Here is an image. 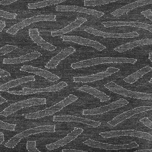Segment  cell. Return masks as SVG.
Segmentation results:
<instances>
[{
  "mask_svg": "<svg viewBox=\"0 0 152 152\" xmlns=\"http://www.w3.org/2000/svg\"><path fill=\"white\" fill-rule=\"evenodd\" d=\"M137 60L134 58H111L102 57L93 58L80 61L71 64V67L73 69H79L83 67H89L100 64L110 63L132 64H135Z\"/></svg>",
  "mask_w": 152,
  "mask_h": 152,
  "instance_id": "obj_1",
  "label": "cell"
},
{
  "mask_svg": "<svg viewBox=\"0 0 152 152\" xmlns=\"http://www.w3.org/2000/svg\"><path fill=\"white\" fill-rule=\"evenodd\" d=\"M56 16L54 15H39L23 20L16 23L6 30V32L11 35H15L20 30L22 29L31 23L39 21H56Z\"/></svg>",
  "mask_w": 152,
  "mask_h": 152,
  "instance_id": "obj_2",
  "label": "cell"
},
{
  "mask_svg": "<svg viewBox=\"0 0 152 152\" xmlns=\"http://www.w3.org/2000/svg\"><path fill=\"white\" fill-rule=\"evenodd\" d=\"M46 98H32L12 104L0 113V115L7 117L18 110L31 106L46 104Z\"/></svg>",
  "mask_w": 152,
  "mask_h": 152,
  "instance_id": "obj_3",
  "label": "cell"
},
{
  "mask_svg": "<svg viewBox=\"0 0 152 152\" xmlns=\"http://www.w3.org/2000/svg\"><path fill=\"white\" fill-rule=\"evenodd\" d=\"M104 86L106 88L112 92L119 94L124 96L130 97V98L141 99L142 100L152 99V94L129 91L113 81L107 83L105 84Z\"/></svg>",
  "mask_w": 152,
  "mask_h": 152,
  "instance_id": "obj_4",
  "label": "cell"
},
{
  "mask_svg": "<svg viewBox=\"0 0 152 152\" xmlns=\"http://www.w3.org/2000/svg\"><path fill=\"white\" fill-rule=\"evenodd\" d=\"M67 83L64 81L59 83L58 84L53 86L47 87L46 88H40V89H31V88H23L21 91H7V92L12 94L17 95H26L38 93L50 92L59 91L63 88L67 87Z\"/></svg>",
  "mask_w": 152,
  "mask_h": 152,
  "instance_id": "obj_5",
  "label": "cell"
},
{
  "mask_svg": "<svg viewBox=\"0 0 152 152\" xmlns=\"http://www.w3.org/2000/svg\"><path fill=\"white\" fill-rule=\"evenodd\" d=\"M129 103V102L126 99H120L107 105L92 109L84 110H83L82 114L83 115H95L103 114L110 110L127 105Z\"/></svg>",
  "mask_w": 152,
  "mask_h": 152,
  "instance_id": "obj_6",
  "label": "cell"
},
{
  "mask_svg": "<svg viewBox=\"0 0 152 152\" xmlns=\"http://www.w3.org/2000/svg\"><path fill=\"white\" fill-rule=\"evenodd\" d=\"M83 143L88 146L94 148H100L107 150H120L125 149H131L138 147L139 145L136 142H133L128 144L123 145H113L103 143L97 141L88 139L83 142Z\"/></svg>",
  "mask_w": 152,
  "mask_h": 152,
  "instance_id": "obj_7",
  "label": "cell"
},
{
  "mask_svg": "<svg viewBox=\"0 0 152 152\" xmlns=\"http://www.w3.org/2000/svg\"><path fill=\"white\" fill-rule=\"evenodd\" d=\"M119 71H120L119 68L109 67L104 72H99L96 74L84 77H74L73 78V81L75 83H88L102 80Z\"/></svg>",
  "mask_w": 152,
  "mask_h": 152,
  "instance_id": "obj_8",
  "label": "cell"
},
{
  "mask_svg": "<svg viewBox=\"0 0 152 152\" xmlns=\"http://www.w3.org/2000/svg\"><path fill=\"white\" fill-rule=\"evenodd\" d=\"M61 38L63 41L71 42L81 45L92 47L99 51H102L106 48V47L96 41L90 40L81 37L76 36H61Z\"/></svg>",
  "mask_w": 152,
  "mask_h": 152,
  "instance_id": "obj_9",
  "label": "cell"
},
{
  "mask_svg": "<svg viewBox=\"0 0 152 152\" xmlns=\"http://www.w3.org/2000/svg\"><path fill=\"white\" fill-rule=\"evenodd\" d=\"M152 109V106H140V107H137L128 111L125 112L121 114L118 115L111 121L108 122L107 124L111 126H115L120 123L134 116L136 114L149 111V110H151Z\"/></svg>",
  "mask_w": 152,
  "mask_h": 152,
  "instance_id": "obj_10",
  "label": "cell"
},
{
  "mask_svg": "<svg viewBox=\"0 0 152 152\" xmlns=\"http://www.w3.org/2000/svg\"><path fill=\"white\" fill-rule=\"evenodd\" d=\"M83 132V129L82 128L75 127L71 133L68 134L64 138L59 140L56 142L48 144L46 146V147L48 150L50 151L58 149L61 146H63L68 144L70 142L75 139Z\"/></svg>",
  "mask_w": 152,
  "mask_h": 152,
  "instance_id": "obj_11",
  "label": "cell"
},
{
  "mask_svg": "<svg viewBox=\"0 0 152 152\" xmlns=\"http://www.w3.org/2000/svg\"><path fill=\"white\" fill-rule=\"evenodd\" d=\"M20 71L32 73L37 75L41 76L51 82L58 81L61 79L59 76L52 74L50 71L43 70L38 67H34L32 66L24 65L20 67Z\"/></svg>",
  "mask_w": 152,
  "mask_h": 152,
  "instance_id": "obj_12",
  "label": "cell"
},
{
  "mask_svg": "<svg viewBox=\"0 0 152 152\" xmlns=\"http://www.w3.org/2000/svg\"><path fill=\"white\" fill-rule=\"evenodd\" d=\"M84 31L94 35L102 37L104 38H134L140 35L136 31L130 32L126 33L112 34L102 31L93 28H88L85 29Z\"/></svg>",
  "mask_w": 152,
  "mask_h": 152,
  "instance_id": "obj_13",
  "label": "cell"
},
{
  "mask_svg": "<svg viewBox=\"0 0 152 152\" xmlns=\"http://www.w3.org/2000/svg\"><path fill=\"white\" fill-rule=\"evenodd\" d=\"M56 10L58 12H77L79 13H84L91 15L97 18L102 17L104 15V12H99L93 9H88L84 7H80L77 6H57L56 7Z\"/></svg>",
  "mask_w": 152,
  "mask_h": 152,
  "instance_id": "obj_14",
  "label": "cell"
},
{
  "mask_svg": "<svg viewBox=\"0 0 152 152\" xmlns=\"http://www.w3.org/2000/svg\"><path fill=\"white\" fill-rule=\"evenodd\" d=\"M76 49L72 47L65 48L61 50L58 53L51 58V59L47 63L45 67L48 69H55L61 61L66 58L67 57L75 53Z\"/></svg>",
  "mask_w": 152,
  "mask_h": 152,
  "instance_id": "obj_15",
  "label": "cell"
},
{
  "mask_svg": "<svg viewBox=\"0 0 152 152\" xmlns=\"http://www.w3.org/2000/svg\"><path fill=\"white\" fill-rule=\"evenodd\" d=\"M54 122H75L86 124L94 127H97L101 125L100 122L92 121L87 118L75 117L74 116H55L53 117Z\"/></svg>",
  "mask_w": 152,
  "mask_h": 152,
  "instance_id": "obj_16",
  "label": "cell"
},
{
  "mask_svg": "<svg viewBox=\"0 0 152 152\" xmlns=\"http://www.w3.org/2000/svg\"><path fill=\"white\" fill-rule=\"evenodd\" d=\"M29 35L32 41L37 45L41 47L43 49L52 51L57 48V47L47 42L40 36L38 29H30L29 30Z\"/></svg>",
  "mask_w": 152,
  "mask_h": 152,
  "instance_id": "obj_17",
  "label": "cell"
},
{
  "mask_svg": "<svg viewBox=\"0 0 152 152\" xmlns=\"http://www.w3.org/2000/svg\"><path fill=\"white\" fill-rule=\"evenodd\" d=\"M152 0H138L132 3L129 4L112 12L111 15L115 17H118L124 14H127L131 10H134L140 7L151 4Z\"/></svg>",
  "mask_w": 152,
  "mask_h": 152,
  "instance_id": "obj_18",
  "label": "cell"
},
{
  "mask_svg": "<svg viewBox=\"0 0 152 152\" xmlns=\"http://www.w3.org/2000/svg\"><path fill=\"white\" fill-rule=\"evenodd\" d=\"M102 24L105 28H112L114 27H121V26H130L135 28H140L148 30L152 32V24L138 22H124V21H107L102 22Z\"/></svg>",
  "mask_w": 152,
  "mask_h": 152,
  "instance_id": "obj_19",
  "label": "cell"
},
{
  "mask_svg": "<svg viewBox=\"0 0 152 152\" xmlns=\"http://www.w3.org/2000/svg\"><path fill=\"white\" fill-rule=\"evenodd\" d=\"M56 126L55 125H45L34 127L27 129L23 132L16 134L18 137L22 139L31 135L41 133H54Z\"/></svg>",
  "mask_w": 152,
  "mask_h": 152,
  "instance_id": "obj_20",
  "label": "cell"
},
{
  "mask_svg": "<svg viewBox=\"0 0 152 152\" xmlns=\"http://www.w3.org/2000/svg\"><path fill=\"white\" fill-rule=\"evenodd\" d=\"M87 21L88 20L86 18H78L75 21L71 22L70 24L63 28L57 30V31H52L51 32V35L52 37H55L57 36L62 35L68 33L71 31L77 28Z\"/></svg>",
  "mask_w": 152,
  "mask_h": 152,
  "instance_id": "obj_21",
  "label": "cell"
},
{
  "mask_svg": "<svg viewBox=\"0 0 152 152\" xmlns=\"http://www.w3.org/2000/svg\"><path fill=\"white\" fill-rule=\"evenodd\" d=\"M41 56V53L39 52H32L23 56L13 58H5L3 61V63L6 64H14L22 63L25 62L29 61L38 58Z\"/></svg>",
  "mask_w": 152,
  "mask_h": 152,
  "instance_id": "obj_22",
  "label": "cell"
},
{
  "mask_svg": "<svg viewBox=\"0 0 152 152\" xmlns=\"http://www.w3.org/2000/svg\"><path fill=\"white\" fill-rule=\"evenodd\" d=\"M152 39L146 38V39H141L140 40H138L130 42L126 44H124L121 45L116 47L114 48V50L119 53H123L125 51H127L129 50L134 48L140 46L146 45H152Z\"/></svg>",
  "mask_w": 152,
  "mask_h": 152,
  "instance_id": "obj_23",
  "label": "cell"
},
{
  "mask_svg": "<svg viewBox=\"0 0 152 152\" xmlns=\"http://www.w3.org/2000/svg\"><path fill=\"white\" fill-rule=\"evenodd\" d=\"M35 80V77L34 76L22 77L14 80H10L8 82L0 86V91H5L10 88L17 87L19 85H20L23 83L31 82V81H34Z\"/></svg>",
  "mask_w": 152,
  "mask_h": 152,
  "instance_id": "obj_24",
  "label": "cell"
},
{
  "mask_svg": "<svg viewBox=\"0 0 152 152\" xmlns=\"http://www.w3.org/2000/svg\"><path fill=\"white\" fill-rule=\"evenodd\" d=\"M78 90L94 96L96 98L100 99V102L102 103L107 102L111 99L110 96L106 94L105 93L88 85H84L82 87H80L78 89Z\"/></svg>",
  "mask_w": 152,
  "mask_h": 152,
  "instance_id": "obj_25",
  "label": "cell"
},
{
  "mask_svg": "<svg viewBox=\"0 0 152 152\" xmlns=\"http://www.w3.org/2000/svg\"><path fill=\"white\" fill-rule=\"evenodd\" d=\"M61 111L60 110L56 108L53 106L49 108H47L45 109L41 110V111L36 112L35 113H28V114H23V117L26 119H37L46 116H50L53 115L56 113Z\"/></svg>",
  "mask_w": 152,
  "mask_h": 152,
  "instance_id": "obj_26",
  "label": "cell"
},
{
  "mask_svg": "<svg viewBox=\"0 0 152 152\" xmlns=\"http://www.w3.org/2000/svg\"><path fill=\"white\" fill-rule=\"evenodd\" d=\"M152 70V68L149 66H146L140 70H137L132 75L127 76L124 79V80L129 84L134 83L142 77L144 75Z\"/></svg>",
  "mask_w": 152,
  "mask_h": 152,
  "instance_id": "obj_27",
  "label": "cell"
},
{
  "mask_svg": "<svg viewBox=\"0 0 152 152\" xmlns=\"http://www.w3.org/2000/svg\"><path fill=\"white\" fill-rule=\"evenodd\" d=\"M66 0H45L34 3L28 4V7L29 9H37L46 7L50 5H56L65 1Z\"/></svg>",
  "mask_w": 152,
  "mask_h": 152,
  "instance_id": "obj_28",
  "label": "cell"
},
{
  "mask_svg": "<svg viewBox=\"0 0 152 152\" xmlns=\"http://www.w3.org/2000/svg\"><path fill=\"white\" fill-rule=\"evenodd\" d=\"M134 129L125 130H115L109 132H102L99 134V135L104 138H109L113 137H121V136H131V133Z\"/></svg>",
  "mask_w": 152,
  "mask_h": 152,
  "instance_id": "obj_29",
  "label": "cell"
},
{
  "mask_svg": "<svg viewBox=\"0 0 152 152\" xmlns=\"http://www.w3.org/2000/svg\"><path fill=\"white\" fill-rule=\"evenodd\" d=\"M77 99L78 97L77 96L71 94L67 97H65L64 99H63L61 101H60L53 106L56 108L58 109L61 110L64 107L69 105L73 102H75Z\"/></svg>",
  "mask_w": 152,
  "mask_h": 152,
  "instance_id": "obj_30",
  "label": "cell"
},
{
  "mask_svg": "<svg viewBox=\"0 0 152 152\" xmlns=\"http://www.w3.org/2000/svg\"><path fill=\"white\" fill-rule=\"evenodd\" d=\"M120 1L122 0H84V5L86 6H100Z\"/></svg>",
  "mask_w": 152,
  "mask_h": 152,
  "instance_id": "obj_31",
  "label": "cell"
},
{
  "mask_svg": "<svg viewBox=\"0 0 152 152\" xmlns=\"http://www.w3.org/2000/svg\"><path fill=\"white\" fill-rule=\"evenodd\" d=\"M131 137H137L151 141L152 140V136L151 134L146 132H142V131H137L134 129L131 133Z\"/></svg>",
  "mask_w": 152,
  "mask_h": 152,
  "instance_id": "obj_32",
  "label": "cell"
},
{
  "mask_svg": "<svg viewBox=\"0 0 152 152\" xmlns=\"http://www.w3.org/2000/svg\"><path fill=\"white\" fill-rule=\"evenodd\" d=\"M21 140V139L18 137L16 135H15L6 142L4 146L7 148H14L16 146Z\"/></svg>",
  "mask_w": 152,
  "mask_h": 152,
  "instance_id": "obj_33",
  "label": "cell"
},
{
  "mask_svg": "<svg viewBox=\"0 0 152 152\" xmlns=\"http://www.w3.org/2000/svg\"><path fill=\"white\" fill-rule=\"evenodd\" d=\"M18 47L12 45H6L0 48V57L3 56L9 53L12 52L15 50Z\"/></svg>",
  "mask_w": 152,
  "mask_h": 152,
  "instance_id": "obj_34",
  "label": "cell"
},
{
  "mask_svg": "<svg viewBox=\"0 0 152 152\" xmlns=\"http://www.w3.org/2000/svg\"><path fill=\"white\" fill-rule=\"evenodd\" d=\"M26 148L28 151L29 152H41L36 147L35 141H28L26 143Z\"/></svg>",
  "mask_w": 152,
  "mask_h": 152,
  "instance_id": "obj_35",
  "label": "cell"
},
{
  "mask_svg": "<svg viewBox=\"0 0 152 152\" xmlns=\"http://www.w3.org/2000/svg\"><path fill=\"white\" fill-rule=\"evenodd\" d=\"M17 17V14L15 13L6 12L0 9V17L8 19H15Z\"/></svg>",
  "mask_w": 152,
  "mask_h": 152,
  "instance_id": "obj_36",
  "label": "cell"
},
{
  "mask_svg": "<svg viewBox=\"0 0 152 152\" xmlns=\"http://www.w3.org/2000/svg\"><path fill=\"white\" fill-rule=\"evenodd\" d=\"M16 126V125L15 124H8V123L4 122L0 120V128L1 129L7 130H10V131H14L15 129Z\"/></svg>",
  "mask_w": 152,
  "mask_h": 152,
  "instance_id": "obj_37",
  "label": "cell"
},
{
  "mask_svg": "<svg viewBox=\"0 0 152 152\" xmlns=\"http://www.w3.org/2000/svg\"><path fill=\"white\" fill-rule=\"evenodd\" d=\"M140 121L143 124L145 125L146 127H148L150 129H152V122L151 121H150V119L147 117H144V118H142L140 120Z\"/></svg>",
  "mask_w": 152,
  "mask_h": 152,
  "instance_id": "obj_38",
  "label": "cell"
},
{
  "mask_svg": "<svg viewBox=\"0 0 152 152\" xmlns=\"http://www.w3.org/2000/svg\"><path fill=\"white\" fill-rule=\"evenodd\" d=\"M141 14L143 15L146 18L150 20H152V10L148 9L145 11H142L141 12Z\"/></svg>",
  "mask_w": 152,
  "mask_h": 152,
  "instance_id": "obj_39",
  "label": "cell"
},
{
  "mask_svg": "<svg viewBox=\"0 0 152 152\" xmlns=\"http://www.w3.org/2000/svg\"><path fill=\"white\" fill-rule=\"evenodd\" d=\"M18 1H19V0H2L1 1H0V4L6 6V5L11 4L13 3Z\"/></svg>",
  "mask_w": 152,
  "mask_h": 152,
  "instance_id": "obj_40",
  "label": "cell"
},
{
  "mask_svg": "<svg viewBox=\"0 0 152 152\" xmlns=\"http://www.w3.org/2000/svg\"><path fill=\"white\" fill-rule=\"evenodd\" d=\"M10 76L11 74L9 72L0 68V77H4Z\"/></svg>",
  "mask_w": 152,
  "mask_h": 152,
  "instance_id": "obj_41",
  "label": "cell"
},
{
  "mask_svg": "<svg viewBox=\"0 0 152 152\" xmlns=\"http://www.w3.org/2000/svg\"><path fill=\"white\" fill-rule=\"evenodd\" d=\"M62 152H87L85 151H80L76 149H64L62 151Z\"/></svg>",
  "mask_w": 152,
  "mask_h": 152,
  "instance_id": "obj_42",
  "label": "cell"
},
{
  "mask_svg": "<svg viewBox=\"0 0 152 152\" xmlns=\"http://www.w3.org/2000/svg\"><path fill=\"white\" fill-rule=\"evenodd\" d=\"M6 27V23L4 21L0 20V33L2 32Z\"/></svg>",
  "mask_w": 152,
  "mask_h": 152,
  "instance_id": "obj_43",
  "label": "cell"
},
{
  "mask_svg": "<svg viewBox=\"0 0 152 152\" xmlns=\"http://www.w3.org/2000/svg\"><path fill=\"white\" fill-rule=\"evenodd\" d=\"M4 134L2 132H0V145H1L4 142Z\"/></svg>",
  "mask_w": 152,
  "mask_h": 152,
  "instance_id": "obj_44",
  "label": "cell"
},
{
  "mask_svg": "<svg viewBox=\"0 0 152 152\" xmlns=\"http://www.w3.org/2000/svg\"><path fill=\"white\" fill-rule=\"evenodd\" d=\"M6 102H7L6 99L3 97L2 96L0 95V104H2L5 103Z\"/></svg>",
  "mask_w": 152,
  "mask_h": 152,
  "instance_id": "obj_45",
  "label": "cell"
},
{
  "mask_svg": "<svg viewBox=\"0 0 152 152\" xmlns=\"http://www.w3.org/2000/svg\"><path fill=\"white\" fill-rule=\"evenodd\" d=\"M152 149H148V150H140L136 151L135 152H152Z\"/></svg>",
  "mask_w": 152,
  "mask_h": 152,
  "instance_id": "obj_46",
  "label": "cell"
},
{
  "mask_svg": "<svg viewBox=\"0 0 152 152\" xmlns=\"http://www.w3.org/2000/svg\"><path fill=\"white\" fill-rule=\"evenodd\" d=\"M149 59H150V61L151 62H152V52H150L149 53Z\"/></svg>",
  "mask_w": 152,
  "mask_h": 152,
  "instance_id": "obj_47",
  "label": "cell"
},
{
  "mask_svg": "<svg viewBox=\"0 0 152 152\" xmlns=\"http://www.w3.org/2000/svg\"><path fill=\"white\" fill-rule=\"evenodd\" d=\"M152 79L151 78V80H150V81H149V82H150V83H152Z\"/></svg>",
  "mask_w": 152,
  "mask_h": 152,
  "instance_id": "obj_48",
  "label": "cell"
}]
</instances>
